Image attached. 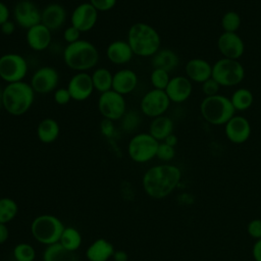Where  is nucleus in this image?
<instances>
[{"label": "nucleus", "mask_w": 261, "mask_h": 261, "mask_svg": "<svg viewBox=\"0 0 261 261\" xmlns=\"http://www.w3.org/2000/svg\"><path fill=\"white\" fill-rule=\"evenodd\" d=\"M98 12H106L115 7L117 0H89Z\"/></svg>", "instance_id": "41"}, {"label": "nucleus", "mask_w": 261, "mask_h": 261, "mask_svg": "<svg viewBox=\"0 0 261 261\" xmlns=\"http://www.w3.org/2000/svg\"><path fill=\"white\" fill-rule=\"evenodd\" d=\"M177 141H178V139H177V137L174 135V134H171V135H169L163 142L164 143H166L167 145H169V146H172V147H175L176 146V144H177Z\"/></svg>", "instance_id": "49"}, {"label": "nucleus", "mask_w": 261, "mask_h": 261, "mask_svg": "<svg viewBox=\"0 0 261 261\" xmlns=\"http://www.w3.org/2000/svg\"><path fill=\"white\" fill-rule=\"evenodd\" d=\"M201 90L203 92V94L205 95V97H210V96H214L219 94V90H220V85L213 79H209L206 82H204L203 84H201Z\"/></svg>", "instance_id": "38"}, {"label": "nucleus", "mask_w": 261, "mask_h": 261, "mask_svg": "<svg viewBox=\"0 0 261 261\" xmlns=\"http://www.w3.org/2000/svg\"><path fill=\"white\" fill-rule=\"evenodd\" d=\"M64 227V224L57 216L41 214L33 219L31 233L38 243L49 246L59 242Z\"/></svg>", "instance_id": "6"}, {"label": "nucleus", "mask_w": 261, "mask_h": 261, "mask_svg": "<svg viewBox=\"0 0 261 261\" xmlns=\"http://www.w3.org/2000/svg\"><path fill=\"white\" fill-rule=\"evenodd\" d=\"M159 142L149 133L134 135L127 144L128 157L136 163H146L156 157Z\"/></svg>", "instance_id": "8"}, {"label": "nucleus", "mask_w": 261, "mask_h": 261, "mask_svg": "<svg viewBox=\"0 0 261 261\" xmlns=\"http://www.w3.org/2000/svg\"><path fill=\"white\" fill-rule=\"evenodd\" d=\"M115 249L106 239H97L86 251V257L89 261H108L112 258Z\"/></svg>", "instance_id": "24"}, {"label": "nucleus", "mask_w": 261, "mask_h": 261, "mask_svg": "<svg viewBox=\"0 0 261 261\" xmlns=\"http://www.w3.org/2000/svg\"><path fill=\"white\" fill-rule=\"evenodd\" d=\"M217 48L223 58L239 60L245 53V43L238 33L223 32L217 39Z\"/></svg>", "instance_id": "16"}, {"label": "nucleus", "mask_w": 261, "mask_h": 261, "mask_svg": "<svg viewBox=\"0 0 261 261\" xmlns=\"http://www.w3.org/2000/svg\"><path fill=\"white\" fill-rule=\"evenodd\" d=\"M180 178L181 171L179 167L163 163L154 165L145 171L142 177V186L150 198L160 200L168 197L176 189Z\"/></svg>", "instance_id": "1"}, {"label": "nucleus", "mask_w": 261, "mask_h": 261, "mask_svg": "<svg viewBox=\"0 0 261 261\" xmlns=\"http://www.w3.org/2000/svg\"><path fill=\"white\" fill-rule=\"evenodd\" d=\"M164 91L167 94L170 102L179 104L187 101L191 97L193 85L186 75H175L170 79Z\"/></svg>", "instance_id": "19"}, {"label": "nucleus", "mask_w": 261, "mask_h": 261, "mask_svg": "<svg viewBox=\"0 0 261 261\" xmlns=\"http://www.w3.org/2000/svg\"><path fill=\"white\" fill-rule=\"evenodd\" d=\"M94 89L100 94L112 90L113 73L106 67L95 68L91 74Z\"/></svg>", "instance_id": "29"}, {"label": "nucleus", "mask_w": 261, "mask_h": 261, "mask_svg": "<svg viewBox=\"0 0 261 261\" xmlns=\"http://www.w3.org/2000/svg\"><path fill=\"white\" fill-rule=\"evenodd\" d=\"M250 121L243 115H233L224 124V134L227 140L233 144H243L251 136Z\"/></svg>", "instance_id": "17"}, {"label": "nucleus", "mask_w": 261, "mask_h": 261, "mask_svg": "<svg viewBox=\"0 0 261 261\" xmlns=\"http://www.w3.org/2000/svg\"><path fill=\"white\" fill-rule=\"evenodd\" d=\"M59 72L53 66L39 67L32 75L30 85L36 94L47 95L54 92L59 85Z\"/></svg>", "instance_id": "12"}, {"label": "nucleus", "mask_w": 261, "mask_h": 261, "mask_svg": "<svg viewBox=\"0 0 261 261\" xmlns=\"http://www.w3.org/2000/svg\"><path fill=\"white\" fill-rule=\"evenodd\" d=\"M59 243L68 251L75 252L82 245V234L73 226H65Z\"/></svg>", "instance_id": "31"}, {"label": "nucleus", "mask_w": 261, "mask_h": 261, "mask_svg": "<svg viewBox=\"0 0 261 261\" xmlns=\"http://www.w3.org/2000/svg\"><path fill=\"white\" fill-rule=\"evenodd\" d=\"M245 68L239 60L220 58L212 65V77L220 87H233L245 79Z\"/></svg>", "instance_id": "7"}, {"label": "nucleus", "mask_w": 261, "mask_h": 261, "mask_svg": "<svg viewBox=\"0 0 261 261\" xmlns=\"http://www.w3.org/2000/svg\"><path fill=\"white\" fill-rule=\"evenodd\" d=\"M18 212L17 203L9 198L3 197L0 198V223L7 224L12 221Z\"/></svg>", "instance_id": "32"}, {"label": "nucleus", "mask_w": 261, "mask_h": 261, "mask_svg": "<svg viewBox=\"0 0 261 261\" xmlns=\"http://www.w3.org/2000/svg\"><path fill=\"white\" fill-rule=\"evenodd\" d=\"M252 255L255 261H261V239L257 240L253 245Z\"/></svg>", "instance_id": "46"}, {"label": "nucleus", "mask_w": 261, "mask_h": 261, "mask_svg": "<svg viewBox=\"0 0 261 261\" xmlns=\"http://www.w3.org/2000/svg\"><path fill=\"white\" fill-rule=\"evenodd\" d=\"M81 34L82 33L77 29L70 24L63 31V39L67 44H71L81 39Z\"/></svg>", "instance_id": "42"}, {"label": "nucleus", "mask_w": 261, "mask_h": 261, "mask_svg": "<svg viewBox=\"0 0 261 261\" xmlns=\"http://www.w3.org/2000/svg\"><path fill=\"white\" fill-rule=\"evenodd\" d=\"M179 64L178 55L171 49H159L151 57V65L153 68H161L168 72L174 70Z\"/></svg>", "instance_id": "25"}, {"label": "nucleus", "mask_w": 261, "mask_h": 261, "mask_svg": "<svg viewBox=\"0 0 261 261\" xmlns=\"http://www.w3.org/2000/svg\"><path fill=\"white\" fill-rule=\"evenodd\" d=\"M98 11L90 2H83L76 5L70 14V24L81 33L93 30L98 20Z\"/></svg>", "instance_id": "14"}, {"label": "nucleus", "mask_w": 261, "mask_h": 261, "mask_svg": "<svg viewBox=\"0 0 261 261\" xmlns=\"http://www.w3.org/2000/svg\"><path fill=\"white\" fill-rule=\"evenodd\" d=\"M112 258L114 261H127L128 256L123 250H115Z\"/></svg>", "instance_id": "48"}, {"label": "nucleus", "mask_w": 261, "mask_h": 261, "mask_svg": "<svg viewBox=\"0 0 261 261\" xmlns=\"http://www.w3.org/2000/svg\"><path fill=\"white\" fill-rule=\"evenodd\" d=\"M9 18H10V10L8 6L4 2L0 1V27L4 22L9 20Z\"/></svg>", "instance_id": "45"}, {"label": "nucleus", "mask_w": 261, "mask_h": 261, "mask_svg": "<svg viewBox=\"0 0 261 261\" xmlns=\"http://www.w3.org/2000/svg\"><path fill=\"white\" fill-rule=\"evenodd\" d=\"M97 107L105 119L116 121L120 120L126 112V101L123 95L110 90L100 94Z\"/></svg>", "instance_id": "10"}, {"label": "nucleus", "mask_w": 261, "mask_h": 261, "mask_svg": "<svg viewBox=\"0 0 261 261\" xmlns=\"http://www.w3.org/2000/svg\"><path fill=\"white\" fill-rule=\"evenodd\" d=\"M200 113L208 123L224 125L236 114V110L228 97L217 94L201 101Z\"/></svg>", "instance_id": "5"}, {"label": "nucleus", "mask_w": 261, "mask_h": 261, "mask_svg": "<svg viewBox=\"0 0 261 261\" xmlns=\"http://www.w3.org/2000/svg\"><path fill=\"white\" fill-rule=\"evenodd\" d=\"M126 41L134 55L139 57H152L161 45V38L157 30L146 22H135L127 31Z\"/></svg>", "instance_id": "2"}, {"label": "nucleus", "mask_w": 261, "mask_h": 261, "mask_svg": "<svg viewBox=\"0 0 261 261\" xmlns=\"http://www.w3.org/2000/svg\"><path fill=\"white\" fill-rule=\"evenodd\" d=\"M148 133L158 142H163L169 135L173 134V121L166 115L155 117L150 122Z\"/></svg>", "instance_id": "27"}, {"label": "nucleus", "mask_w": 261, "mask_h": 261, "mask_svg": "<svg viewBox=\"0 0 261 261\" xmlns=\"http://www.w3.org/2000/svg\"><path fill=\"white\" fill-rule=\"evenodd\" d=\"M13 21L20 28H30L41 23V10L32 0H19L13 8Z\"/></svg>", "instance_id": "13"}, {"label": "nucleus", "mask_w": 261, "mask_h": 261, "mask_svg": "<svg viewBox=\"0 0 261 261\" xmlns=\"http://www.w3.org/2000/svg\"><path fill=\"white\" fill-rule=\"evenodd\" d=\"M60 134L58 122L51 117L42 119L37 126V137L43 144H51L55 142Z\"/></svg>", "instance_id": "26"}, {"label": "nucleus", "mask_w": 261, "mask_h": 261, "mask_svg": "<svg viewBox=\"0 0 261 261\" xmlns=\"http://www.w3.org/2000/svg\"><path fill=\"white\" fill-rule=\"evenodd\" d=\"M175 156V149L172 146L167 145L164 142L159 143L158 149H157V153H156V157L163 161V162H169L171 161Z\"/></svg>", "instance_id": "37"}, {"label": "nucleus", "mask_w": 261, "mask_h": 261, "mask_svg": "<svg viewBox=\"0 0 261 261\" xmlns=\"http://www.w3.org/2000/svg\"><path fill=\"white\" fill-rule=\"evenodd\" d=\"M66 88L70 94L71 100L77 102L88 100L95 90L91 74L85 71L75 72L69 79Z\"/></svg>", "instance_id": "15"}, {"label": "nucleus", "mask_w": 261, "mask_h": 261, "mask_svg": "<svg viewBox=\"0 0 261 261\" xmlns=\"http://www.w3.org/2000/svg\"><path fill=\"white\" fill-rule=\"evenodd\" d=\"M12 255L15 261H35L36 250L28 243H19L14 246Z\"/></svg>", "instance_id": "33"}, {"label": "nucleus", "mask_w": 261, "mask_h": 261, "mask_svg": "<svg viewBox=\"0 0 261 261\" xmlns=\"http://www.w3.org/2000/svg\"><path fill=\"white\" fill-rule=\"evenodd\" d=\"M53 98L56 104L58 105H66L69 103V101L71 100L70 94L67 90V88H57L54 92H53Z\"/></svg>", "instance_id": "39"}, {"label": "nucleus", "mask_w": 261, "mask_h": 261, "mask_svg": "<svg viewBox=\"0 0 261 261\" xmlns=\"http://www.w3.org/2000/svg\"><path fill=\"white\" fill-rule=\"evenodd\" d=\"M15 27H16V23L12 20H7L6 22H4L1 27H0V31L3 35L5 36H10L12 35L14 32H15Z\"/></svg>", "instance_id": "44"}, {"label": "nucleus", "mask_w": 261, "mask_h": 261, "mask_svg": "<svg viewBox=\"0 0 261 261\" xmlns=\"http://www.w3.org/2000/svg\"><path fill=\"white\" fill-rule=\"evenodd\" d=\"M247 232L248 234L254 240L261 239V219L255 218L251 220L247 225Z\"/></svg>", "instance_id": "40"}, {"label": "nucleus", "mask_w": 261, "mask_h": 261, "mask_svg": "<svg viewBox=\"0 0 261 261\" xmlns=\"http://www.w3.org/2000/svg\"><path fill=\"white\" fill-rule=\"evenodd\" d=\"M170 79L169 72L161 68H153L150 74V83L153 86V89L165 90Z\"/></svg>", "instance_id": "36"}, {"label": "nucleus", "mask_w": 261, "mask_h": 261, "mask_svg": "<svg viewBox=\"0 0 261 261\" xmlns=\"http://www.w3.org/2000/svg\"><path fill=\"white\" fill-rule=\"evenodd\" d=\"M101 133L109 139L112 138L113 135L115 134V128H114V125H113V121L103 118V120L101 122Z\"/></svg>", "instance_id": "43"}, {"label": "nucleus", "mask_w": 261, "mask_h": 261, "mask_svg": "<svg viewBox=\"0 0 261 261\" xmlns=\"http://www.w3.org/2000/svg\"><path fill=\"white\" fill-rule=\"evenodd\" d=\"M186 76L191 81L203 84L212 77V65L203 58H192L185 66Z\"/></svg>", "instance_id": "22"}, {"label": "nucleus", "mask_w": 261, "mask_h": 261, "mask_svg": "<svg viewBox=\"0 0 261 261\" xmlns=\"http://www.w3.org/2000/svg\"><path fill=\"white\" fill-rule=\"evenodd\" d=\"M42 258L43 261H77L74 252L66 250L59 242L46 246Z\"/></svg>", "instance_id": "28"}, {"label": "nucleus", "mask_w": 261, "mask_h": 261, "mask_svg": "<svg viewBox=\"0 0 261 261\" xmlns=\"http://www.w3.org/2000/svg\"><path fill=\"white\" fill-rule=\"evenodd\" d=\"M25 41L33 51H45L52 43V32L42 22L38 23L27 30Z\"/></svg>", "instance_id": "18"}, {"label": "nucleus", "mask_w": 261, "mask_h": 261, "mask_svg": "<svg viewBox=\"0 0 261 261\" xmlns=\"http://www.w3.org/2000/svg\"><path fill=\"white\" fill-rule=\"evenodd\" d=\"M229 99L236 111H246L253 105L254 95L249 89L239 88Z\"/></svg>", "instance_id": "30"}, {"label": "nucleus", "mask_w": 261, "mask_h": 261, "mask_svg": "<svg viewBox=\"0 0 261 261\" xmlns=\"http://www.w3.org/2000/svg\"><path fill=\"white\" fill-rule=\"evenodd\" d=\"M138 74L130 68H122L113 73L112 90L123 96L132 93L138 86Z\"/></svg>", "instance_id": "23"}, {"label": "nucleus", "mask_w": 261, "mask_h": 261, "mask_svg": "<svg viewBox=\"0 0 261 261\" xmlns=\"http://www.w3.org/2000/svg\"><path fill=\"white\" fill-rule=\"evenodd\" d=\"M67 19V12L63 5L50 3L41 10V22L51 32L61 29Z\"/></svg>", "instance_id": "20"}, {"label": "nucleus", "mask_w": 261, "mask_h": 261, "mask_svg": "<svg viewBox=\"0 0 261 261\" xmlns=\"http://www.w3.org/2000/svg\"><path fill=\"white\" fill-rule=\"evenodd\" d=\"M141 122L142 119L139 112L135 110H128L120 119V127L125 133H133L139 127Z\"/></svg>", "instance_id": "35"}, {"label": "nucleus", "mask_w": 261, "mask_h": 261, "mask_svg": "<svg viewBox=\"0 0 261 261\" xmlns=\"http://www.w3.org/2000/svg\"><path fill=\"white\" fill-rule=\"evenodd\" d=\"M29 71L28 60L15 52L0 56V79L6 84L24 81Z\"/></svg>", "instance_id": "9"}, {"label": "nucleus", "mask_w": 261, "mask_h": 261, "mask_svg": "<svg viewBox=\"0 0 261 261\" xmlns=\"http://www.w3.org/2000/svg\"><path fill=\"white\" fill-rule=\"evenodd\" d=\"M35 91L24 82L6 84L2 93V108L13 116L25 114L34 104Z\"/></svg>", "instance_id": "4"}, {"label": "nucleus", "mask_w": 261, "mask_h": 261, "mask_svg": "<svg viewBox=\"0 0 261 261\" xmlns=\"http://www.w3.org/2000/svg\"><path fill=\"white\" fill-rule=\"evenodd\" d=\"M107 59L115 65L128 63L134 56V52L126 40H115L108 44L105 51Z\"/></svg>", "instance_id": "21"}, {"label": "nucleus", "mask_w": 261, "mask_h": 261, "mask_svg": "<svg viewBox=\"0 0 261 261\" xmlns=\"http://www.w3.org/2000/svg\"><path fill=\"white\" fill-rule=\"evenodd\" d=\"M170 100L164 90L152 89L141 99L140 110L148 117L155 118L164 115L170 106Z\"/></svg>", "instance_id": "11"}, {"label": "nucleus", "mask_w": 261, "mask_h": 261, "mask_svg": "<svg viewBox=\"0 0 261 261\" xmlns=\"http://www.w3.org/2000/svg\"><path fill=\"white\" fill-rule=\"evenodd\" d=\"M2 93H3V89L0 87V108H2Z\"/></svg>", "instance_id": "50"}, {"label": "nucleus", "mask_w": 261, "mask_h": 261, "mask_svg": "<svg viewBox=\"0 0 261 261\" xmlns=\"http://www.w3.org/2000/svg\"><path fill=\"white\" fill-rule=\"evenodd\" d=\"M9 238V230L6 224L0 223V245L4 244Z\"/></svg>", "instance_id": "47"}, {"label": "nucleus", "mask_w": 261, "mask_h": 261, "mask_svg": "<svg viewBox=\"0 0 261 261\" xmlns=\"http://www.w3.org/2000/svg\"><path fill=\"white\" fill-rule=\"evenodd\" d=\"M241 22L242 19L240 14L233 10L226 11L221 17V28L223 29V32L237 33L241 27Z\"/></svg>", "instance_id": "34"}, {"label": "nucleus", "mask_w": 261, "mask_h": 261, "mask_svg": "<svg viewBox=\"0 0 261 261\" xmlns=\"http://www.w3.org/2000/svg\"><path fill=\"white\" fill-rule=\"evenodd\" d=\"M99 57L97 47L92 42L83 39L67 44L62 52L65 65L76 72H87L93 69L98 64Z\"/></svg>", "instance_id": "3"}]
</instances>
